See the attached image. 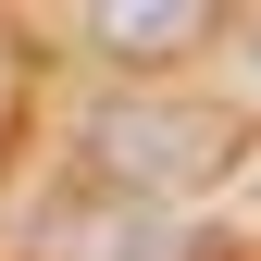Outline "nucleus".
Returning a JSON list of instances; mask_svg holds the SVG:
<instances>
[{"label":"nucleus","mask_w":261,"mask_h":261,"mask_svg":"<svg viewBox=\"0 0 261 261\" xmlns=\"http://www.w3.org/2000/svg\"><path fill=\"white\" fill-rule=\"evenodd\" d=\"M249 38H261V13H249Z\"/></svg>","instance_id":"nucleus-3"},{"label":"nucleus","mask_w":261,"mask_h":261,"mask_svg":"<svg viewBox=\"0 0 261 261\" xmlns=\"http://www.w3.org/2000/svg\"><path fill=\"white\" fill-rule=\"evenodd\" d=\"M75 25H87L100 62H187L224 13H212V0H100V13H75Z\"/></svg>","instance_id":"nucleus-2"},{"label":"nucleus","mask_w":261,"mask_h":261,"mask_svg":"<svg viewBox=\"0 0 261 261\" xmlns=\"http://www.w3.org/2000/svg\"><path fill=\"white\" fill-rule=\"evenodd\" d=\"M224 149H237V124L212 100H112V112H87V162H100L124 199H174V187H199Z\"/></svg>","instance_id":"nucleus-1"}]
</instances>
